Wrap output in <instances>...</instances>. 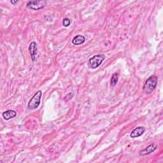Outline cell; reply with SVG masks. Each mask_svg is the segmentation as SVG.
I'll return each mask as SVG.
<instances>
[{"instance_id": "obj_10", "label": "cell", "mask_w": 163, "mask_h": 163, "mask_svg": "<svg viewBox=\"0 0 163 163\" xmlns=\"http://www.w3.org/2000/svg\"><path fill=\"white\" fill-rule=\"evenodd\" d=\"M119 80V76H118V74L117 73H115L112 75V76L111 78V80H110V84L112 86L116 85L118 82Z\"/></svg>"}, {"instance_id": "obj_11", "label": "cell", "mask_w": 163, "mask_h": 163, "mask_svg": "<svg viewBox=\"0 0 163 163\" xmlns=\"http://www.w3.org/2000/svg\"><path fill=\"white\" fill-rule=\"evenodd\" d=\"M71 24V21L69 18H65L63 19V25L64 26V27H68Z\"/></svg>"}, {"instance_id": "obj_5", "label": "cell", "mask_w": 163, "mask_h": 163, "mask_svg": "<svg viewBox=\"0 0 163 163\" xmlns=\"http://www.w3.org/2000/svg\"><path fill=\"white\" fill-rule=\"evenodd\" d=\"M145 128L141 127V126L137 127L132 131V132H131L130 137L131 138H138L141 137V135H143V134L145 132Z\"/></svg>"}, {"instance_id": "obj_12", "label": "cell", "mask_w": 163, "mask_h": 163, "mask_svg": "<svg viewBox=\"0 0 163 163\" xmlns=\"http://www.w3.org/2000/svg\"><path fill=\"white\" fill-rule=\"evenodd\" d=\"M18 2V1H15V2H14V1H12L11 2V3L13 4V5H15V4H16Z\"/></svg>"}, {"instance_id": "obj_1", "label": "cell", "mask_w": 163, "mask_h": 163, "mask_svg": "<svg viewBox=\"0 0 163 163\" xmlns=\"http://www.w3.org/2000/svg\"><path fill=\"white\" fill-rule=\"evenodd\" d=\"M158 82V78L156 75H152L146 80L143 85V91L146 94H150L156 88Z\"/></svg>"}, {"instance_id": "obj_3", "label": "cell", "mask_w": 163, "mask_h": 163, "mask_svg": "<svg viewBox=\"0 0 163 163\" xmlns=\"http://www.w3.org/2000/svg\"><path fill=\"white\" fill-rule=\"evenodd\" d=\"M105 59V56L104 55L99 54L96 55L89 60V66L92 69H96L99 67Z\"/></svg>"}, {"instance_id": "obj_9", "label": "cell", "mask_w": 163, "mask_h": 163, "mask_svg": "<svg viewBox=\"0 0 163 163\" xmlns=\"http://www.w3.org/2000/svg\"><path fill=\"white\" fill-rule=\"evenodd\" d=\"M85 41V38L84 36L82 35H76L73 38V39L72 40V43L73 44L75 45H79L82 43H84Z\"/></svg>"}, {"instance_id": "obj_2", "label": "cell", "mask_w": 163, "mask_h": 163, "mask_svg": "<svg viewBox=\"0 0 163 163\" xmlns=\"http://www.w3.org/2000/svg\"><path fill=\"white\" fill-rule=\"evenodd\" d=\"M42 96V91H38L36 92L33 96L31 98L27 104V108L29 110H33L36 109L40 104L41 98Z\"/></svg>"}, {"instance_id": "obj_8", "label": "cell", "mask_w": 163, "mask_h": 163, "mask_svg": "<svg viewBox=\"0 0 163 163\" xmlns=\"http://www.w3.org/2000/svg\"><path fill=\"white\" fill-rule=\"evenodd\" d=\"M17 116V113L14 110H7L5 111L2 114V116L4 118L5 120H8L10 119H11L12 118L15 117Z\"/></svg>"}, {"instance_id": "obj_6", "label": "cell", "mask_w": 163, "mask_h": 163, "mask_svg": "<svg viewBox=\"0 0 163 163\" xmlns=\"http://www.w3.org/2000/svg\"><path fill=\"white\" fill-rule=\"evenodd\" d=\"M157 149V145L155 144H151L149 146L147 147L145 149H143L140 152V156H146L151 154L153 152H154Z\"/></svg>"}, {"instance_id": "obj_4", "label": "cell", "mask_w": 163, "mask_h": 163, "mask_svg": "<svg viewBox=\"0 0 163 163\" xmlns=\"http://www.w3.org/2000/svg\"><path fill=\"white\" fill-rule=\"evenodd\" d=\"M46 1H31L27 4V7L34 10H38L43 8L46 5Z\"/></svg>"}, {"instance_id": "obj_7", "label": "cell", "mask_w": 163, "mask_h": 163, "mask_svg": "<svg viewBox=\"0 0 163 163\" xmlns=\"http://www.w3.org/2000/svg\"><path fill=\"white\" fill-rule=\"evenodd\" d=\"M29 51H30L32 61H34L36 59V55L37 54V45L36 42H33L29 46Z\"/></svg>"}]
</instances>
